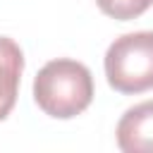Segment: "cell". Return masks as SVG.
Listing matches in <instances>:
<instances>
[{
	"label": "cell",
	"instance_id": "obj_3",
	"mask_svg": "<svg viewBox=\"0 0 153 153\" xmlns=\"http://www.w3.org/2000/svg\"><path fill=\"white\" fill-rule=\"evenodd\" d=\"M115 134L124 153H153V100L129 108L117 122Z\"/></svg>",
	"mask_w": 153,
	"mask_h": 153
},
{
	"label": "cell",
	"instance_id": "obj_4",
	"mask_svg": "<svg viewBox=\"0 0 153 153\" xmlns=\"http://www.w3.org/2000/svg\"><path fill=\"white\" fill-rule=\"evenodd\" d=\"M22 72H24L22 48L12 38L0 36V122L12 112L17 103Z\"/></svg>",
	"mask_w": 153,
	"mask_h": 153
},
{
	"label": "cell",
	"instance_id": "obj_1",
	"mask_svg": "<svg viewBox=\"0 0 153 153\" xmlns=\"http://www.w3.org/2000/svg\"><path fill=\"white\" fill-rule=\"evenodd\" d=\"M33 100L55 120L76 117L93 100V76L88 67L76 60H50L33 79Z\"/></svg>",
	"mask_w": 153,
	"mask_h": 153
},
{
	"label": "cell",
	"instance_id": "obj_5",
	"mask_svg": "<svg viewBox=\"0 0 153 153\" xmlns=\"http://www.w3.org/2000/svg\"><path fill=\"white\" fill-rule=\"evenodd\" d=\"M96 2H98L103 14L120 19V22L136 19L153 5V0H96Z\"/></svg>",
	"mask_w": 153,
	"mask_h": 153
},
{
	"label": "cell",
	"instance_id": "obj_2",
	"mask_svg": "<svg viewBox=\"0 0 153 153\" xmlns=\"http://www.w3.org/2000/svg\"><path fill=\"white\" fill-rule=\"evenodd\" d=\"M105 76L120 93L153 88V31H134L115 38L105 53Z\"/></svg>",
	"mask_w": 153,
	"mask_h": 153
}]
</instances>
